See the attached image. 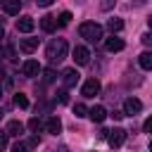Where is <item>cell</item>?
<instances>
[{"mask_svg": "<svg viewBox=\"0 0 152 152\" xmlns=\"http://www.w3.org/2000/svg\"><path fill=\"white\" fill-rule=\"evenodd\" d=\"M66 50H69L66 40H64V38H55V40L48 45L45 55H48V59H50V62H62V59L66 57Z\"/></svg>", "mask_w": 152, "mask_h": 152, "instance_id": "6da1fadb", "label": "cell"}, {"mask_svg": "<svg viewBox=\"0 0 152 152\" xmlns=\"http://www.w3.org/2000/svg\"><path fill=\"white\" fill-rule=\"evenodd\" d=\"M78 36L86 38V40H90V43H97L102 38V26L95 24V21H83L78 26Z\"/></svg>", "mask_w": 152, "mask_h": 152, "instance_id": "7a4b0ae2", "label": "cell"}, {"mask_svg": "<svg viewBox=\"0 0 152 152\" xmlns=\"http://www.w3.org/2000/svg\"><path fill=\"white\" fill-rule=\"evenodd\" d=\"M124 140H126V131H124V128H112V131H107V142H109L112 147H121Z\"/></svg>", "mask_w": 152, "mask_h": 152, "instance_id": "3957f363", "label": "cell"}, {"mask_svg": "<svg viewBox=\"0 0 152 152\" xmlns=\"http://www.w3.org/2000/svg\"><path fill=\"white\" fill-rule=\"evenodd\" d=\"M40 71H43V66H40V64L36 62V59H26V62L21 64V74H24V76H28V78L38 76Z\"/></svg>", "mask_w": 152, "mask_h": 152, "instance_id": "277c9868", "label": "cell"}, {"mask_svg": "<svg viewBox=\"0 0 152 152\" xmlns=\"http://www.w3.org/2000/svg\"><path fill=\"white\" fill-rule=\"evenodd\" d=\"M100 81L97 78H88L86 83H83V88H81V93H83V97H95L97 93H100Z\"/></svg>", "mask_w": 152, "mask_h": 152, "instance_id": "5b68a950", "label": "cell"}, {"mask_svg": "<svg viewBox=\"0 0 152 152\" xmlns=\"http://www.w3.org/2000/svg\"><path fill=\"white\" fill-rule=\"evenodd\" d=\"M74 62L78 64V66H83V64H88V59H90V52H88V48H83V45H78V48H74Z\"/></svg>", "mask_w": 152, "mask_h": 152, "instance_id": "8992f818", "label": "cell"}, {"mask_svg": "<svg viewBox=\"0 0 152 152\" xmlns=\"http://www.w3.org/2000/svg\"><path fill=\"white\" fill-rule=\"evenodd\" d=\"M142 109V102L138 100V97H126V102H124V114H138Z\"/></svg>", "mask_w": 152, "mask_h": 152, "instance_id": "52a82bcc", "label": "cell"}, {"mask_svg": "<svg viewBox=\"0 0 152 152\" xmlns=\"http://www.w3.org/2000/svg\"><path fill=\"white\" fill-rule=\"evenodd\" d=\"M88 116H90V121H93V124H102V121L107 119V112H104V107H102V104H95L93 109H88Z\"/></svg>", "mask_w": 152, "mask_h": 152, "instance_id": "ba28073f", "label": "cell"}, {"mask_svg": "<svg viewBox=\"0 0 152 152\" xmlns=\"http://www.w3.org/2000/svg\"><path fill=\"white\" fill-rule=\"evenodd\" d=\"M62 83H64V88H74L78 83V71L76 69H66L62 74Z\"/></svg>", "mask_w": 152, "mask_h": 152, "instance_id": "9c48e42d", "label": "cell"}, {"mask_svg": "<svg viewBox=\"0 0 152 152\" xmlns=\"http://www.w3.org/2000/svg\"><path fill=\"white\" fill-rule=\"evenodd\" d=\"M2 10H5V14L17 17L19 10H21V0H2Z\"/></svg>", "mask_w": 152, "mask_h": 152, "instance_id": "30bf717a", "label": "cell"}, {"mask_svg": "<svg viewBox=\"0 0 152 152\" xmlns=\"http://www.w3.org/2000/svg\"><path fill=\"white\" fill-rule=\"evenodd\" d=\"M124 38H119V36H112V38H107L104 40V48L109 50V52H119V50H124Z\"/></svg>", "mask_w": 152, "mask_h": 152, "instance_id": "8fae6325", "label": "cell"}, {"mask_svg": "<svg viewBox=\"0 0 152 152\" xmlns=\"http://www.w3.org/2000/svg\"><path fill=\"white\" fill-rule=\"evenodd\" d=\"M40 28H43L45 33H52V31L57 28V17H52V14H45V17L40 19Z\"/></svg>", "mask_w": 152, "mask_h": 152, "instance_id": "7c38bea8", "label": "cell"}, {"mask_svg": "<svg viewBox=\"0 0 152 152\" xmlns=\"http://www.w3.org/2000/svg\"><path fill=\"white\" fill-rule=\"evenodd\" d=\"M33 26H36V21L31 17H19V21H17V31H21V33H31Z\"/></svg>", "mask_w": 152, "mask_h": 152, "instance_id": "4fadbf2b", "label": "cell"}, {"mask_svg": "<svg viewBox=\"0 0 152 152\" xmlns=\"http://www.w3.org/2000/svg\"><path fill=\"white\" fill-rule=\"evenodd\" d=\"M19 50H21V52H33V50H38V38H21Z\"/></svg>", "mask_w": 152, "mask_h": 152, "instance_id": "5bb4252c", "label": "cell"}, {"mask_svg": "<svg viewBox=\"0 0 152 152\" xmlns=\"http://www.w3.org/2000/svg\"><path fill=\"white\" fill-rule=\"evenodd\" d=\"M45 131H48V133H52V135H57V133L62 131V121H59L57 116H50V119L45 121Z\"/></svg>", "mask_w": 152, "mask_h": 152, "instance_id": "9a60e30c", "label": "cell"}, {"mask_svg": "<svg viewBox=\"0 0 152 152\" xmlns=\"http://www.w3.org/2000/svg\"><path fill=\"white\" fill-rule=\"evenodd\" d=\"M5 133H7V135H14V138H19V135L24 133V124L14 119V121H10V124H7V131H5Z\"/></svg>", "mask_w": 152, "mask_h": 152, "instance_id": "2e32d148", "label": "cell"}, {"mask_svg": "<svg viewBox=\"0 0 152 152\" xmlns=\"http://www.w3.org/2000/svg\"><path fill=\"white\" fill-rule=\"evenodd\" d=\"M138 64L145 69V71H152V50H147V52H142L140 57H138Z\"/></svg>", "mask_w": 152, "mask_h": 152, "instance_id": "e0dca14e", "label": "cell"}, {"mask_svg": "<svg viewBox=\"0 0 152 152\" xmlns=\"http://www.w3.org/2000/svg\"><path fill=\"white\" fill-rule=\"evenodd\" d=\"M107 28H109V31H112V36H114V33H119V31L124 28V21H121L119 17H114V19H109V21H107Z\"/></svg>", "mask_w": 152, "mask_h": 152, "instance_id": "ac0fdd59", "label": "cell"}, {"mask_svg": "<svg viewBox=\"0 0 152 152\" xmlns=\"http://www.w3.org/2000/svg\"><path fill=\"white\" fill-rule=\"evenodd\" d=\"M14 104H17L19 109H26V107H28V97L21 95V93H17V95H14Z\"/></svg>", "mask_w": 152, "mask_h": 152, "instance_id": "d6986e66", "label": "cell"}, {"mask_svg": "<svg viewBox=\"0 0 152 152\" xmlns=\"http://www.w3.org/2000/svg\"><path fill=\"white\" fill-rule=\"evenodd\" d=\"M40 74H43V78H45V83H52V81L57 78V71H55V69H43Z\"/></svg>", "mask_w": 152, "mask_h": 152, "instance_id": "ffe728a7", "label": "cell"}, {"mask_svg": "<svg viewBox=\"0 0 152 152\" xmlns=\"http://www.w3.org/2000/svg\"><path fill=\"white\" fill-rule=\"evenodd\" d=\"M74 114H76V116H88V107H86V104H76V107H74Z\"/></svg>", "mask_w": 152, "mask_h": 152, "instance_id": "44dd1931", "label": "cell"}, {"mask_svg": "<svg viewBox=\"0 0 152 152\" xmlns=\"http://www.w3.org/2000/svg\"><path fill=\"white\" fill-rule=\"evenodd\" d=\"M114 5H116V0H100V10H104V12H109Z\"/></svg>", "mask_w": 152, "mask_h": 152, "instance_id": "7402d4cb", "label": "cell"}, {"mask_svg": "<svg viewBox=\"0 0 152 152\" xmlns=\"http://www.w3.org/2000/svg\"><path fill=\"white\" fill-rule=\"evenodd\" d=\"M69 21H71V12H62L59 14V26H66Z\"/></svg>", "mask_w": 152, "mask_h": 152, "instance_id": "603a6c76", "label": "cell"}, {"mask_svg": "<svg viewBox=\"0 0 152 152\" xmlns=\"http://www.w3.org/2000/svg\"><path fill=\"white\" fill-rule=\"evenodd\" d=\"M40 126H43V124H40V119H38V116H33V119L28 121V128H31V131H38Z\"/></svg>", "mask_w": 152, "mask_h": 152, "instance_id": "cb8c5ba5", "label": "cell"}, {"mask_svg": "<svg viewBox=\"0 0 152 152\" xmlns=\"http://www.w3.org/2000/svg\"><path fill=\"white\" fill-rule=\"evenodd\" d=\"M12 152H28V145H24V142H17V145L12 147Z\"/></svg>", "mask_w": 152, "mask_h": 152, "instance_id": "d4e9b609", "label": "cell"}, {"mask_svg": "<svg viewBox=\"0 0 152 152\" xmlns=\"http://www.w3.org/2000/svg\"><path fill=\"white\" fill-rule=\"evenodd\" d=\"M142 131H145V133H152V116H147V119H145V124H142Z\"/></svg>", "mask_w": 152, "mask_h": 152, "instance_id": "484cf974", "label": "cell"}, {"mask_svg": "<svg viewBox=\"0 0 152 152\" xmlns=\"http://www.w3.org/2000/svg\"><path fill=\"white\" fill-rule=\"evenodd\" d=\"M5 147H7V133L0 131V150H5Z\"/></svg>", "mask_w": 152, "mask_h": 152, "instance_id": "4316f807", "label": "cell"}, {"mask_svg": "<svg viewBox=\"0 0 152 152\" xmlns=\"http://www.w3.org/2000/svg\"><path fill=\"white\" fill-rule=\"evenodd\" d=\"M142 43H145V45H152V31H150V33H145V36H142Z\"/></svg>", "mask_w": 152, "mask_h": 152, "instance_id": "83f0119b", "label": "cell"}, {"mask_svg": "<svg viewBox=\"0 0 152 152\" xmlns=\"http://www.w3.org/2000/svg\"><path fill=\"white\" fill-rule=\"evenodd\" d=\"M36 5H38V7H50L52 0H36Z\"/></svg>", "mask_w": 152, "mask_h": 152, "instance_id": "f1b7e54d", "label": "cell"}, {"mask_svg": "<svg viewBox=\"0 0 152 152\" xmlns=\"http://www.w3.org/2000/svg\"><path fill=\"white\" fill-rule=\"evenodd\" d=\"M57 95H59V102H66V100H69V97H66V90H59Z\"/></svg>", "mask_w": 152, "mask_h": 152, "instance_id": "f546056e", "label": "cell"}, {"mask_svg": "<svg viewBox=\"0 0 152 152\" xmlns=\"http://www.w3.org/2000/svg\"><path fill=\"white\" fill-rule=\"evenodd\" d=\"M147 26H150V28H152V14H150V17H147Z\"/></svg>", "mask_w": 152, "mask_h": 152, "instance_id": "4dcf8cb0", "label": "cell"}, {"mask_svg": "<svg viewBox=\"0 0 152 152\" xmlns=\"http://www.w3.org/2000/svg\"><path fill=\"white\" fill-rule=\"evenodd\" d=\"M0 38H5V28L2 26H0Z\"/></svg>", "mask_w": 152, "mask_h": 152, "instance_id": "1f68e13d", "label": "cell"}, {"mask_svg": "<svg viewBox=\"0 0 152 152\" xmlns=\"http://www.w3.org/2000/svg\"><path fill=\"white\" fill-rule=\"evenodd\" d=\"M55 152H66V147H59V150H55Z\"/></svg>", "mask_w": 152, "mask_h": 152, "instance_id": "d6a6232c", "label": "cell"}, {"mask_svg": "<svg viewBox=\"0 0 152 152\" xmlns=\"http://www.w3.org/2000/svg\"><path fill=\"white\" fill-rule=\"evenodd\" d=\"M0 119H2V109H0Z\"/></svg>", "mask_w": 152, "mask_h": 152, "instance_id": "836d02e7", "label": "cell"}, {"mask_svg": "<svg viewBox=\"0 0 152 152\" xmlns=\"http://www.w3.org/2000/svg\"><path fill=\"white\" fill-rule=\"evenodd\" d=\"M0 97H2V88H0Z\"/></svg>", "mask_w": 152, "mask_h": 152, "instance_id": "e575fe53", "label": "cell"}, {"mask_svg": "<svg viewBox=\"0 0 152 152\" xmlns=\"http://www.w3.org/2000/svg\"><path fill=\"white\" fill-rule=\"evenodd\" d=\"M150 152H152V142H150Z\"/></svg>", "mask_w": 152, "mask_h": 152, "instance_id": "d590c367", "label": "cell"}]
</instances>
